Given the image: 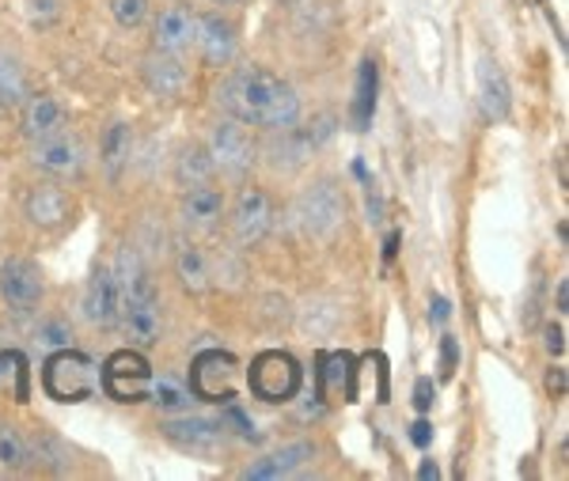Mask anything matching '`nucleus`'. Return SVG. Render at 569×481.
Instances as JSON below:
<instances>
[{"instance_id":"f257e3e1","label":"nucleus","mask_w":569,"mask_h":481,"mask_svg":"<svg viewBox=\"0 0 569 481\" xmlns=\"http://www.w3.org/2000/svg\"><path fill=\"white\" fill-rule=\"evenodd\" d=\"M217 107L224 118H236L243 126L259 129H284L300 118V96L292 84H284L278 72L262 69V64H236L228 77L217 84Z\"/></svg>"},{"instance_id":"f03ea898","label":"nucleus","mask_w":569,"mask_h":481,"mask_svg":"<svg viewBox=\"0 0 569 481\" xmlns=\"http://www.w3.org/2000/svg\"><path fill=\"white\" fill-rule=\"evenodd\" d=\"M103 383V372L99 364L91 360L88 353L80 349H58V353L46 357V368H42V387L53 402H88L91 394L99 391Z\"/></svg>"},{"instance_id":"7ed1b4c3","label":"nucleus","mask_w":569,"mask_h":481,"mask_svg":"<svg viewBox=\"0 0 569 481\" xmlns=\"http://www.w3.org/2000/svg\"><path fill=\"white\" fill-rule=\"evenodd\" d=\"M292 220L308 239H330L346 220V198L335 179H316L292 201Z\"/></svg>"},{"instance_id":"20e7f679","label":"nucleus","mask_w":569,"mask_h":481,"mask_svg":"<svg viewBox=\"0 0 569 481\" xmlns=\"http://www.w3.org/2000/svg\"><path fill=\"white\" fill-rule=\"evenodd\" d=\"M335 133V126H330V118H316V122H292L284 129H270V141H266V163H270L273 171H297L305 168L311 156L319 152V148L327 144V137Z\"/></svg>"},{"instance_id":"39448f33","label":"nucleus","mask_w":569,"mask_h":481,"mask_svg":"<svg viewBox=\"0 0 569 481\" xmlns=\"http://www.w3.org/2000/svg\"><path fill=\"white\" fill-rule=\"evenodd\" d=\"M247 383H251V394L259 398V402L281 405L300 394L305 372H300L297 357L281 353V349H266V353L254 357L251 368H247Z\"/></svg>"},{"instance_id":"423d86ee","label":"nucleus","mask_w":569,"mask_h":481,"mask_svg":"<svg viewBox=\"0 0 569 481\" xmlns=\"http://www.w3.org/2000/svg\"><path fill=\"white\" fill-rule=\"evenodd\" d=\"M206 152H209V160H213V168L220 174H228V179H247L254 163H259V144H254L247 126L236 122V118H220V122L209 129Z\"/></svg>"},{"instance_id":"0eeeda50","label":"nucleus","mask_w":569,"mask_h":481,"mask_svg":"<svg viewBox=\"0 0 569 481\" xmlns=\"http://www.w3.org/2000/svg\"><path fill=\"white\" fill-rule=\"evenodd\" d=\"M236 383H240V364L224 349H206L190 360V394L201 402L228 405L236 398Z\"/></svg>"},{"instance_id":"6e6552de","label":"nucleus","mask_w":569,"mask_h":481,"mask_svg":"<svg viewBox=\"0 0 569 481\" xmlns=\"http://www.w3.org/2000/svg\"><path fill=\"white\" fill-rule=\"evenodd\" d=\"M160 437L168 440L171 448L187 451V455H217V451L228 443V424L182 410L179 418L160 424Z\"/></svg>"},{"instance_id":"1a4fd4ad","label":"nucleus","mask_w":569,"mask_h":481,"mask_svg":"<svg viewBox=\"0 0 569 481\" xmlns=\"http://www.w3.org/2000/svg\"><path fill=\"white\" fill-rule=\"evenodd\" d=\"M46 295L42 270L31 258H4L0 262V303L12 314H34Z\"/></svg>"},{"instance_id":"9d476101","label":"nucleus","mask_w":569,"mask_h":481,"mask_svg":"<svg viewBox=\"0 0 569 481\" xmlns=\"http://www.w3.org/2000/svg\"><path fill=\"white\" fill-rule=\"evenodd\" d=\"M103 387L114 402H144L152 387V364L144 360L141 349H122L107 360Z\"/></svg>"},{"instance_id":"9b49d317","label":"nucleus","mask_w":569,"mask_h":481,"mask_svg":"<svg viewBox=\"0 0 569 481\" xmlns=\"http://www.w3.org/2000/svg\"><path fill=\"white\" fill-rule=\"evenodd\" d=\"M27 160H31L34 171L50 174V179H80L88 156H84L80 137H72L69 129H61V133L46 137V141H31Z\"/></svg>"},{"instance_id":"f8f14e48","label":"nucleus","mask_w":569,"mask_h":481,"mask_svg":"<svg viewBox=\"0 0 569 481\" xmlns=\"http://www.w3.org/2000/svg\"><path fill=\"white\" fill-rule=\"evenodd\" d=\"M270 231H273L270 193L259 190V187H243L240 198H236V206H232V239H236V247L251 251V247H259Z\"/></svg>"},{"instance_id":"ddd939ff","label":"nucleus","mask_w":569,"mask_h":481,"mask_svg":"<svg viewBox=\"0 0 569 481\" xmlns=\"http://www.w3.org/2000/svg\"><path fill=\"white\" fill-rule=\"evenodd\" d=\"M80 311L91 327H114L118 314H122V284H118V273L110 262H99L91 270L84 295H80Z\"/></svg>"},{"instance_id":"4468645a","label":"nucleus","mask_w":569,"mask_h":481,"mask_svg":"<svg viewBox=\"0 0 569 481\" xmlns=\"http://www.w3.org/2000/svg\"><path fill=\"white\" fill-rule=\"evenodd\" d=\"M198 39V12L182 0H171L152 20V50L160 53H187Z\"/></svg>"},{"instance_id":"2eb2a0df","label":"nucleus","mask_w":569,"mask_h":481,"mask_svg":"<svg viewBox=\"0 0 569 481\" xmlns=\"http://www.w3.org/2000/svg\"><path fill=\"white\" fill-rule=\"evenodd\" d=\"M194 46L209 69H228V64L236 61V53H240V31H236V23L228 20V16L206 12V16H198Z\"/></svg>"},{"instance_id":"dca6fc26","label":"nucleus","mask_w":569,"mask_h":481,"mask_svg":"<svg viewBox=\"0 0 569 481\" xmlns=\"http://www.w3.org/2000/svg\"><path fill=\"white\" fill-rule=\"evenodd\" d=\"M72 212H77L72 198L53 182H39L23 193V217L42 231H61L72 220Z\"/></svg>"},{"instance_id":"f3484780","label":"nucleus","mask_w":569,"mask_h":481,"mask_svg":"<svg viewBox=\"0 0 569 481\" xmlns=\"http://www.w3.org/2000/svg\"><path fill=\"white\" fill-rule=\"evenodd\" d=\"M141 80L156 99H179L190 88V69L182 64L179 53L149 50L141 58Z\"/></svg>"},{"instance_id":"a211bd4d","label":"nucleus","mask_w":569,"mask_h":481,"mask_svg":"<svg viewBox=\"0 0 569 481\" xmlns=\"http://www.w3.org/2000/svg\"><path fill=\"white\" fill-rule=\"evenodd\" d=\"M316 451H319V448H316L311 440H292V443H284V448L270 451V455L254 459L240 478H247V481H251V478H254V481L292 478V474H300V470H305L308 462H316Z\"/></svg>"},{"instance_id":"6ab92c4d","label":"nucleus","mask_w":569,"mask_h":481,"mask_svg":"<svg viewBox=\"0 0 569 481\" xmlns=\"http://www.w3.org/2000/svg\"><path fill=\"white\" fill-rule=\"evenodd\" d=\"M69 129L66 107L50 96V91H31L20 103V133L27 141H46V137Z\"/></svg>"},{"instance_id":"aec40b11","label":"nucleus","mask_w":569,"mask_h":481,"mask_svg":"<svg viewBox=\"0 0 569 481\" xmlns=\"http://www.w3.org/2000/svg\"><path fill=\"white\" fill-rule=\"evenodd\" d=\"M228 201H224V190L213 187V182H198V187H187L182 190V201H179V217L182 224L190 231H209L220 224L224 217Z\"/></svg>"},{"instance_id":"412c9836","label":"nucleus","mask_w":569,"mask_h":481,"mask_svg":"<svg viewBox=\"0 0 569 481\" xmlns=\"http://www.w3.org/2000/svg\"><path fill=\"white\" fill-rule=\"evenodd\" d=\"M479 103H482V114L490 118V122H505V118L512 114L509 77H505V69L493 58L479 61Z\"/></svg>"},{"instance_id":"4be33fe9","label":"nucleus","mask_w":569,"mask_h":481,"mask_svg":"<svg viewBox=\"0 0 569 481\" xmlns=\"http://www.w3.org/2000/svg\"><path fill=\"white\" fill-rule=\"evenodd\" d=\"M130 156H133V129L126 122H110L103 144H99V163H103L110 182L122 179V171L130 168Z\"/></svg>"},{"instance_id":"5701e85b","label":"nucleus","mask_w":569,"mask_h":481,"mask_svg":"<svg viewBox=\"0 0 569 481\" xmlns=\"http://www.w3.org/2000/svg\"><path fill=\"white\" fill-rule=\"evenodd\" d=\"M176 273H179V284L187 292L201 295L213 284V277H209V254L201 251L198 243H179L176 251Z\"/></svg>"},{"instance_id":"b1692460","label":"nucleus","mask_w":569,"mask_h":481,"mask_svg":"<svg viewBox=\"0 0 569 481\" xmlns=\"http://www.w3.org/2000/svg\"><path fill=\"white\" fill-rule=\"evenodd\" d=\"M31 462V440L12 421H0V474H23Z\"/></svg>"},{"instance_id":"393cba45","label":"nucleus","mask_w":569,"mask_h":481,"mask_svg":"<svg viewBox=\"0 0 569 481\" xmlns=\"http://www.w3.org/2000/svg\"><path fill=\"white\" fill-rule=\"evenodd\" d=\"M376 88H380V72H376V61L365 58L361 72H357V96H353V129L365 133L372 126L376 114Z\"/></svg>"},{"instance_id":"a878e982","label":"nucleus","mask_w":569,"mask_h":481,"mask_svg":"<svg viewBox=\"0 0 569 481\" xmlns=\"http://www.w3.org/2000/svg\"><path fill=\"white\" fill-rule=\"evenodd\" d=\"M27 96H31L27 69L8 50H0V114H4V110H20Z\"/></svg>"},{"instance_id":"bb28decb","label":"nucleus","mask_w":569,"mask_h":481,"mask_svg":"<svg viewBox=\"0 0 569 481\" xmlns=\"http://www.w3.org/2000/svg\"><path fill=\"white\" fill-rule=\"evenodd\" d=\"M213 160H209V152H206V144H182V152L176 156V182L182 190L187 187H198V182H213Z\"/></svg>"},{"instance_id":"cd10ccee","label":"nucleus","mask_w":569,"mask_h":481,"mask_svg":"<svg viewBox=\"0 0 569 481\" xmlns=\"http://www.w3.org/2000/svg\"><path fill=\"white\" fill-rule=\"evenodd\" d=\"M338 327H342V308L335 300H308L300 311V330L308 338H330Z\"/></svg>"},{"instance_id":"c85d7f7f","label":"nucleus","mask_w":569,"mask_h":481,"mask_svg":"<svg viewBox=\"0 0 569 481\" xmlns=\"http://www.w3.org/2000/svg\"><path fill=\"white\" fill-rule=\"evenodd\" d=\"M149 398H152L156 405H160V410H171V413L190 410V391L179 383V379H171V375H160V379L152 375Z\"/></svg>"},{"instance_id":"c756f323","label":"nucleus","mask_w":569,"mask_h":481,"mask_svg":"<svg viewBox=\"0 0 569 481\" xmlns=\"http://www.w3.org/2000/svg\"><path fill=\"white\" fill-rule=\"evenodd\" d=\"M34 341H39L42 349H50V353H58V349L72 345V327L66 319H42L39 327H34Z\"/></svg>"},{"instance_id":"7c9ffc66","label":"nucleus","mask_w":569,"mask_h":481,"mask_svg":"<svg viewBox=\"0 0 569 481\" xmlns=\"http://www.w3.org/2000/svg\"><path fill=\"white\" fill-rule=\"evenodd\" d=\"M144 16H149V0H114V20L118 27H126V31L141 27Z\"/></svg>"},{"instance_id":"2f4dec72","label":"nucleus","mask_w":569,"mask_h":481,"mask_svg":"<svg viewBox=\"0 0 569 481\" xmlns=\"http://www.w3.org/2000/svg\"><path fill=\"white\" fill-rule=\"evenodd\" d=\"M23 12L34 27H50L61 16V0H23Z\"/></svg>"},{"instance_id":"473e14b6","label":"nucleus","mask_w":569,"mask_h":481,"mask_svg":"<svg viewBox=\"0 0 569 481\" xmlns=\"http://www.w3.org/2000/svg\"><path fill=\"white\" fill-rule=\"evenodd\" d=\"M456 364H460V345H456L452 334L440 338V375H456Z\"/></svg>"},{"instance_id":"72a5a7b5","label":"nucleus","mask_w":569,"mask_h":481,"mask_svg":"<svg viewBox=\"0 0 569 481\" xmlns=\"http://www.w3.org/2000/svg\"><path fill=\"white\" fill-rule=\"evenodd\" d=\"M433 398H437L433 379L421 375L418 383H415V410H418V413H429V410H433Z\"/></svg>"},{"instance_id":"f704fd0d","label":"nucleus","mask_w":569,"mask_h":481,"mask_svg":"<svg viewBox=\"0 0 569 481\" xmlns=\"http://www.w3.org/2000/svg\"><path fill=\"white\" fill-rule=\"evenodd\" d=\"M543 345H547V353H550V357H562V353H566V330L558 327V322H547Z\"/></svg>"},{"instance_id":"c9c22d12","label":"nucleus","mask_w":569,"mask_h":481,"mask_svg":"<svg viewBox=\"0 0 569 481\" xmlns=\"http://www.w3.org/2000/svg\"><path fill=\"white\" fill-rule=\"evenodd\" d=\"M410 440H415V448H429V443H433V424L426 418H418L410 424Z\"/></svg>"},{"instance_id":"e433bc0d","label":"nucleus","mask_w":569,"mask_h":481,"mask_svg":"<svg viewBox=\"0 0 569 481\" xmlns=\"http://www.w3.org/2000/svg\"><path fill=\"white\" fill-rule=\"evenodd\" d=\"M448 314H452V303H448L445 295H433V303H429V322H433V327H445Z\"/></svg>"},{"instance_id":"4c0bfd02","label":"nucleus","mask_w":569,"mask_h":481,"mask_svg":"<svg viewBox=\"0 0 569 481\" xmlns=\"http://www.w3.org/2000/svg\"><path fill=\"white\" fill-rule=\"evenodd\" d=\"M547 387H550V394H555V398H562V394H566V372H562V368H550Z\"/></svg>"},{"instance_id":"58836bf2","label":"nucleus","mask_w":569,"mask_h":481,"mask_svg":"<svg viewBox=\"0 0 569 481\" xmlns=\"http://www.w3.org/2000/svg\"><path fill=\"white\" fill-rule=\"evenodd\" d=\"M399 243H402V231H391L388 243H383V262H391L395 251H399Z\"/></svg>"},{"instance_id":"ea45409f","label":"nucleus","mask_w":569,"mask_h":481,"mask_svg":"<svg viewBox=\"0 0 569 481\" xmlns=\"http://www.w3.org/2000/svg\"><path fill=\"white\" fill-rule=\"evenodd\" d=\"M418 478H421V481H437V478H440L437 462H433V459H426V462H421V467H418Z\"/></svg>"},{"instance_id":"a19ab883","label":"nucleus","mask_w":569,"mask_h":481,"mask_svg":"<svg viewBox=\"0 0 569 481\" xmlns=\"http://www.w3.org/2000/svg\"><path fill=\"white\" fill-rule=\"evenodd\" d=\"M569 308V281H558V311Z\"/></svg>"},{"instance_id":"79ce46f5","label":"nucleus","mask_w":569,"mask_h":481,"mask_svg":"<svg viewBox=\"0 0 569 481\" xmlns=\"http://www.w3.org/2000/svg\"><path fill=\"white\" fill-rule=\"evenodd\" d=\"M213 4H236V0H213Z\"/></svg>"},{"instance_id":"37998d69","label":"nucleus","mask_w":569,"mask_h":481,"mask_svg":"<svg viewBox=\"0 0 569 481\" xmlns=\"http://www.w3.org/2000/svg\"><path fill=\"white\" fill-rule=\"evenodd\" d=\"M281 4H297V0H281Z\"/></svg>"}]
</instances>
